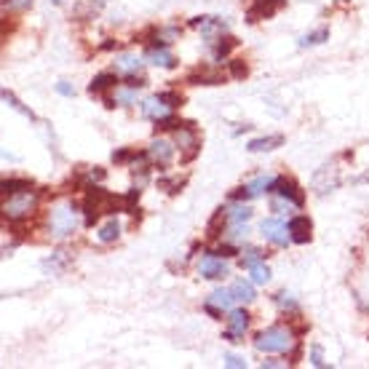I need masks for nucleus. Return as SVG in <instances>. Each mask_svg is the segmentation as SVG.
Returning <instances> with one entry per match:
<instances>
[{"mask_svg": "<svg viewBox=\"0 0 369 369\" xmlns=\"http://www.w3.org/2000/svg\"><path fill=\"white\" fill-rule=\"evenodd\" d=\"M115 203L118 198L102 188H89V196L83 201V212H86V225H97L102 214H113L115 212Z\"/></svg>", "mask_w": 369, "mask_h": 369, "instance_id": "obj_1", "label": "nucleus"}, {"mask_svg": "<svg viewBox=\"0 0 369 369\" xmlns=\"http://www.w3.org/2000/svg\"><path fill=\"white\" fill-rule=\"evenodd\" d=\"M49 230L51 236L56 238H67L78 230V212L70 203H62V206H54L49 212Z\"/></svg>", "mask_w": 369, "mask_h": 369, "instance_id": "obj_2", "label": "nucleus"}, {"mask_svg": "<svg viewBox=\"0 0 369 369\" xmlns=\"http://www.w3.org/2000/svg\"><path fill=\"white\" fill-rule=\"evenodd\" d=\"M254 348H257L260 353H287V350L292 348V335H289V329H284V326H271V329H265L262 335H257Z\"/></svg>", "mask_w": 369, "mask_h": 369, "instance_id": "obj_3", "label": "nucleus"}, {"mask_svg": "<svg viewBox=\"0 0 369 369\" xmlns=\"http://www.w3.org/2000/svg\"><path fill=\"white\" fill-rule=\"evenodd\" d=\"M35 206H38V193L27 190V193L11 196V201H5L3 212H5V217H8V220L16 222V220H27V217L35 212Z\"/></svg>", "mask_w": 369, "mask_h": 369, "instance_id": "obj_4", "label": "nucleus"}, {"mask_svg": "<svg viewBox=\"0 0 369 369\" xmlns=\"http://www.w3.org/2000/svg\"><path fill=\"white\" fill-rule=\"evenodd\" d=\"M260 230H262L265 241H271V244H276V246H287L289 241H292V236H289V225H287L284 220H278V217L262 220Z\"/></svg>", "mask_w": 369, "mask_h": 369, "instance_id": "obj_5", "label": "nucleus"}, {"mask_svg": "<svg viewBox=\"0 0 369 369\" xmlns=\"http://www.w3.org/2000/svg\"><path fill=\"white\" fill-rule=\"evenodd\" d=\"M198 273H201L203 278H209V281H217V278H225V276H227V265L222 262V257H217V254L212 251V254H206V257L198 262Z\"/></svg>", "mask_w": 369, "mask_h": 369, "instance_id": "obj_6", "label": "nucleus"}, {"mask_svg": "<svg viewBox=\"0 0 369 369\" xmlns=\"http://www.w3.org/2000/svg\"><path fill=\"white\" fill-rule=\"evenodd\" d=\"M148 155L153 166H169L174 158V145L169 139H153L148 148Z\"/></svg>", "mask_w": 369, "mask_h": 369, "instance_id": "obj_7", "label": "nucleus"}, {"mask_svg": "<svg viewBox=\"0 0 369 369\" xmlns=\"http://www.w3.org/2000/svg\"><path fill=\"white\" fill-rule=\"evenodd\" d=\"M276 196L287 198V201H292L295 206H302L305 203V196H302V190L297 188L292 179H287V177H278V179H273V188H271Z\"/></svg>", "mask_w": 369, "mask_h": 369, "instance_id": "obj_8", "label": "nucleus"}, {"mask_svg": "<svg viewBox=\"0 0 369 369\" xmlns=\"http://www.w3.org/2000/svg\"><path fill=\"white\" fill-rule=\"evenodd\" d=\"M284 5V0H257L249 8V22H260V19H271L273 14Z\"/></svg>", "mask_w": 369, "mask_h": 369, "instance_id": "obj_9", "label": "nucleus"}, {"mask_svg": "<svg viewBox=\"0 0 369 369\" xmlns=\"http://www.w3.org/2000/svg\"><path fill=\"white\" fill-rule=\"evenodd\" d=\"M233 302H236V297H233L230 289H214L212 297H209V302H206V311L212 316H220V311H227Z\"/></svg>", "mask_w": 369, "mask_h": 369, "instance_id": "obj_10", "label": "nucleus"}, {"mask_svg": "<svg viewBox=\"0 0 369 369\" xmlns=\"http://www.w3.org/2000/svg\"><path fill=\"white\" fill-rule=\"evenodd\" d=\"M311 230H313V225H311L308 217H292L289 220V236H292L295 244H308L311 241Z\"/></svg>", "mask_w": 369, "mask_h": 369, "instance_id": "obj_11", "label": "nucleus"}, {"mask_svg": "<svg viewBox=\"0 0 369 369\" xmlns=\"http://www.w3.org/2000/svg\"><path fill=\"white\" fill-rule=\"evenodd\" d=\"M169 104L164 102L161 97H153V99H148V102H142V113L148 115V118H153V121H158V118H166L169 115Z\"/></svg>", "mask_w": 369, "mask_h": 369, "instance_id": "obj_12", "label": "nucleus"}, {"mask_svg": "<svg viewBox=\"0 0 369 369\" xmlns=\"http://www.w3.org/2000/svg\"><path fill=\"white\" fill-rule=\"evenodd\" d=\"M188 83H193V86H220V83H225V75L209 73V70H196V73L188 75Z\"/></svg>", "mask_w": 369, "mask_h": 369, "instance_id": "obj_13", "label": "nucleus"}, {"mask_svg": "<svg viewBox=\"0 0 369 369\" xmlns=\"http://www.w3.org/2000/svg\"><path fill=\"white\" fill-rule=\"evenodd\" d=\"M190 27L206 32V35H212V32H222L227 25L222 19H217V16H196V19H190Z\"/></svg>", "mask_w": 369, "mask_h": 369, "instance_id": "obj_14", "label": "nucleus"}, {"mask_svg": "<svg viewBox=\"0 0 369 369\" xmlns=\"http://www.w3.org/2000/svg\"><path fill=\"white\" fill-rule=\"evenodd\" d=\"M284 145V137L281 134H273V137H260V139H251L249 142V153H268Z\"/></svg>", "mask_w": 369, "mask_h": 369, "instance_id": "obj_15", "label": "nucleus"}, {"mask_svg": "<svg viewBox=\"0 0 369 369\" xmlns=\"http://www.w3.org/2000/svg\"><path fill=\"white\" fill-rule=\"evenodd\" d=\"M115 70L126 75H137L142 70V59L139 56H131V54H123V56L115 59Z\"/></svg>", "mask_w": 369, "mask_h": 369, "instance_id": "obj_16", "label": "nucleus"}, {"mask_svg": "<svg viewBox=\"0 0 369 369\" xmlns=\"http://www.w3.org/2000/svg\"><path fill=\"white\" fill-rule=\"evenodd\" d=\"M115 83H118V75H115V73H102V75H97L91 83H89V94H102V91L113 89Z\"/></svg>", "mask_w": 369, "mask_h": 369, "instance_id": "obj_17", "label": "nucleus"}, {"mask_svg": "<svg viewBox=\"0 0 369 369\" xmlns=\"http://www.w3.org/2000/svg\"><path fill=\"white\" fill-rule=\"evenodd\" d=\"M227 326H230V332H233V335L244 337L246 329H249V313H246V311H233V313H230V319H227Z\"/></svg>", "mask_w": 369, "mask_h": 369, "instance_id": "obj_18", "label": "nucleus"}, {"mask_svg": "<svg viewBox=\"0 0 369 369\" xmlns=\"http://www.w3.org/2000/svg\"><path fill=\"white\" fill-rule=\"evenodd\" d=\"M230 292H233V297H236V302H251L254 300V287H251V281H236L233 287H230Z\"/></svg>", "mask_w": 369, "mask_h": 369, "instance_id": "obj_19", "label": "nucleus"}, {"mask_svg": "<svg viewBox=\"0 0 369 369\" xmlns=\"http://www.w3.org/2000/svg\"><path fill=\"white\" fill-rule=\"evenodd\" d=\"M32 190V179H3V196H19Z\"/></svg>", "mask_w": 369, "mask_h": 369, "instance_id": "obj_20", "label": "nucleus"}, {"mask_svg": "<svg viewBox=\"0 0 369 369\" xmlns=\"http://www.w3.org/2000/svg\"><path fill=\"white\" fill-rule=\"evenodd\" d=\"M148 62L150 65H155V67H174V65H177V62H174V56L166 49H150L148 51Z\"/></svg>", "mask_w": 369, "mask_h": 369, "instance_id": "obj_21", "label": "nucleus"}, {"mask_svg": "<svg viewBox=\"0 0 369 369\" xmlns=\"http://www.w3.org/2000/svg\"><path fill=\"white\" fill-rule=\"evenodd\" d=\"M225 222H227V212H222V209H220V212H217V214L209 220V225H206V236H209V238H220Z\"/></svg>", "mask_w": 369, "mask_h": 369, "instance_id": "obj_22", "label": "nucleus"}, {"mask_svg": "<svg viewBox=\"0 0 369 369\" xmlns=\"http://www.w3.org/2000/svg\"><path fill=\"white\" fill-rule=\"evenodd\" d=\"M118 236H121V225L115 220H110L99 230V241H102V244H113V241H118Z\"/></svg>", "mask_w": 369, "mask_h": 369, "instance_id": "obj_23", "label": "nucleus"}, {"mask_svg": "<svg viewBox=\"0 0 369 369\" xmlns=\"http://www.w3.org/2000/svg\"><path fill=\"white\" fill-rule=\"evenodd\" d=\"M324 41H329V30H316L311 35H302L300 38V49H308V46H319Z\"/></svg>", "mask_w": 369, "mask_h": 369, "instance_id": "obj_24", "label": "nucleus"}, {"mask_svg": "<svg viewBox=\"0 0 369 369\" xmlns=\"http://www.w3.org/2000/svg\"><path fill=\"white\" fill-rule=\"evenodd\" d=\"M249 276H251V284H268L271 281V271L265 262H257L249 268Z\"/></svg>", "mask_w": 369, "mask_h": 369, "instance_id": "obj_25", "label": "nucleus"}, {"mask_svg": "<svg viewBox=\"0 0 369 369\" xmlns=\"http://www.w3.org/2000/svg\"><path fill=\"white\" fill-rule=\"evenodd\" d=\"M249 220H251V209L249 206H236V209L227 212V222H233V225H244Z\"/></svg>", "mask_w": 369, "mask_h": 369, "instance_id": "obj_26", "label": "nucleus"}, {"mask_svg": "<svg viewBox=\"0 0 369 369\" xmlns=\"http://www.w3.org/2000/svg\"><path fill=\"white\" fill-rule=\"evenodd\" d=\"M246 188H249V193H251V198L260 196L262 190H271V188H273V177H257V179H254V182H249Z\"/></svg>", "mask_w": 369, "mask_h": 369, "instance_id": "obj_27", "label": "nucleus"}, {"mask_svg": "<svg viewBox=\"0 0 369 369\" xmlns=\"http://www.w3.org/2000/svg\"><path fill=\"white\" fill-rule=\"evenodd\" d=\"M236 46H238V41H236V38H220V43L214 46V56H217V59H225V56L236 49Z\"/></svg>", "mask_w": 369, "mask_h": 369, "instance_id": "obj_28", "label": "nucleus"}, {"mask_svg": "<svg viewBox=\"0 0 369 369\" xmlns=\"http://www.w3.org/2000/svg\"><path fill=\"white\" fill-rule=\"evenodd\" d=\"M3 99H5V102H8V104H11V107H14V110H19V113H25L27 118H32V121H35V115H32V113H30V110H27L25 104H22V102H19V99L14 97V94H11V91H3Z\"/></svg>", "mask_w": 369, "mask_h": 369, "instance_id": "obj_29", "label": "nucleus"}, {"mask_svg": "<svg viewBox=\"0 0 369 369\" xmlns=\"http://www.w3.org/2000/svg\"><path fill=\"white\" fill-rule=\"evenodd\" d=\"M257 262H262V251H260V249H249L244 254V260H241V265H244L246 271H249L251 265H257Z\"/></svg>", "mask_w": 369, "mask_h": 369, "instance_id": "obj_30", "label": "nucleus"}, {"mask_svg": "<svg viewBox=\"0 0 369 369\" xmlns=\"http://www.w3.org/2000/svg\"><path fill=\"white\" fill-rule=\"evenodd\" d=\"M276 302H278V308H284V311H292V313H297V302L289 295H287V292L276 295Z\"/></svg>", "mask_w": 369, "mask_h": 369, "instance_id": "obj_31", "label": "nucleus"}, {"mask_svg": "<svg viewBox=\"0 0 369 369\" xmlns=\"http://www.w3.org/2000/svg\"><path fill=\"white\" fill-rule=\"evenodd\" d=\"M139 153L137 150H121V153H113V161L115 164H126V161H134Z\"/></svg>", "mask_w": 369, "mask_h": 369, "instance_id": "obj_32", "label": "nucleus"}, {"mask_svg": "<svg viewBox=\"0 0 369 369\" xmlns=\"http://www.w3.org/2000/svg\"><path fill=\"white\" fill-rule=\"evenodd\" d=\"M225 364H227L230 369H244L246 359L244 356H233V353H227V356H225Z\"/></svg>", "mask_w": 369, "mask_h": 369, "instance_id": "obj_33", "label": "nucleus"}, {"mask_svg": "<svg viewBox=\"0 0 369 369\" xmlns=\"http://www.w3.org/2000/svg\"><path fill=\"white\" fill-rule=\"evenodd\" d=\"M249 73V67H246L241 59H236V62H230V75L233 78H244V75Z\"/></svg>", "mask_w": 369, "mask_h": 369, "instance_id": "obj_34", "label": "nucleus"}, {"mask_svg": "<svg viewBox=\"0 0 369 369\" xmlns=\"http://www.w3.org/2000/svg\"><path fill=\"white\" fill-rule=\"evenodd\" d=\"M158 97L164 99V102H166V104H169V107H179V104H182V97H179V94H174V91H166V94H158Z\"/></svg>", "mask_w": 369, "mask_h": 369, "instance_id": "obj_35", "label": "nucleus"}, {"mask_svg": "<svg viewBox=\"0 0 369 369\" xmlns=\"http://www.w3.org/2000/svg\"><path fill=\"white\" fill-rule=\"evenodd\" d=\"M32 0H5V8L8 11H22V8H30Z\"/></svg>", "mask_w": 369, "mask_h": 369, "instance_id": "obj_36", "label": "nucleus"}, {"mask_svg": "<svg viewBox=\"0 0 369 369\" xmlns=\"http://www.w3.org/2000/svg\"><path fill=\"white\" fill-rule=\"evenodd\" d=\"M214 254H217V257H236V254H238V249H236V246H230V244H225V246H217V249H214Z\"/></svg>", "mask_w": 369, "mask_h": 369, "instance_id": "obj_37", "label": "nucleus"}, {"mask_svg": "<svg viewBox=\"0 0 369 369\" xmlns=\"http://www.w3.org/2000/svg\"><path fill=\"white\" fill-rule=\"evenodd\" d=\"M311 364H313V367H324V364H326V361H324V356H321L319 345H313V348H311Z\"/></svg>", "mask_w": 369, "mask_h": 369, "instance_id": "obj_38", "label": "nucleus"}, {"mask_svg": "<svg viewBox=\"0 0 369 369\" xmlns=\"http://www.w3.org/2000/svg\"><path fill=\"white\" fill-rule=\"evenodd\" d=\"M56 91H59L62 97H73V94H75V91L67 86V83H65V80H59V83H56Z\"/></svg>", "mask_w": 369, "mask_h": 369, "instance_id": "obj_39", "label": "nucleus"}, {"mask_svg": "<svg viewBox=\"0 0 369 369\" xmlns=\"http://www.w3.org/2000/svg\"><path fill=\"white\" fill-rule=\"evenodd\" d=\"M134 91H137V89H134ZM134 91H123L118 99H121L123 104H131V102H134Z\"/></svg>", "mask_w": 369, "mask_h": 369, "instance_id": "obj_40", "label": "nucleus"}]
</instances>
